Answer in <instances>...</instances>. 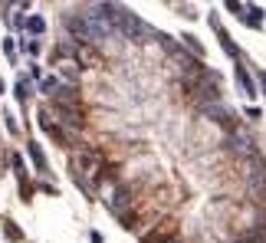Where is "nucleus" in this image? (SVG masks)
I'll return each instance as SVG.
<instances>
[{"mask_svg":"<svg viewBox=\"0 0 266 243\" xmlns=\"http://www.w3.org/2000/svg\"><path fill=\"white\" fill-rule=\"evenodd\" d=\"M59 83H66V86H76L79 83V63L76 59H63V63H59Z\"/></svg>","mask_w":266,"mask_h":243,"instance_id":"f257e3e1","label":"nucleus"},{"mask_svg":"<svg viewBox=\"0 0 266 243\" xmlns=\"http://www.w3.org/2000/svg\"><path fill=\"white\" fill-rule=\"evenodd\" d=\"M23 27H27L30 33H43V30H46V20H43V17H30V20H23Z\"/></svg>","mask_w":266,"mask_h":243,"instance_id":"423d86ee","label":"nucleus"},{"mask_svg":"<svg viewBox=\"0 0 266 243\" xmlns=\"http://www.w3.org/2000/svg\"><path fill=\"white\" fill-rule=\"evenodd\" d=\"M4 233H7V236H10V240H17V243H20V240H23V233H20V227H14V223H7V227H4Z\"/></svg>","mask_w":266,"mask_h":243,"instance_id":"6e6552de","label":"nucleus"},{"mask_svg":"<svg viewBox=\"0 0 266 243\" xmlns=\"http://www.w3.org/2000/svg\"><path fill=\"white\" fill-rule=\"evenodd\" d=\"M27 151H30V158H33V165H36V171H46V154H43L40 151V145H36V141H30V148H27Z\"/></svg>","mask_w":266,"mask_h":243,"instance_id":"20e7f679","label":"nucleus"},{"mask_svg":"<svg viewBox=\"0 0 266 243\" xmlns=\"http://www.w3.org/2000/svg\"><path fill=\"white\" fill-rule=\"evenodd\" d=\"M233 79H237V86L243 89V96H250V99L256 96V83L250 79V72H246V69H243L240 63H237V69H233Z\"/></svg>","mask_w":266,"mask_h":243,"instance_id":"f03ea898","label":"nucleus"},{"mask_svg":"<svg viewBox=\"0 0 266 243\" xmlns=\"http://www.w3.org/2000/svg\"><path fill=\"white\" fill-rule=\"evenodd\" d=\"M217 33H220V46H224V53H227V56H233V59L240 63V56H243V53H240V49H237V43L230 40V33H224V30H217Z\"/></svg>","mask_w":266,"mask_h":243,"instance_id":"7ed1b4c3","label":"nucleus"},{"mask_svg":"<svg viewBox=\"0 0 266 243\" xmlns=\"http://www.w3.org/2000/svg\"><path fill=\"white\" fill-rule=\"evenodd\" d=\"M4 53H7V56H14V53H17V46H14V40H4Z\"/></svg>","mask_w":266,"mask_h":243,"instance_id":"9b49d317","label":"nucleus"},{"mask_svg":"<svg viewBox=\"0 0 266 243\" xmlns=\"http://www.w3.org/2000/svg\"><path fill=\"white\" fill-rule=\"evenodd\" d=\"M30 96V79H20L17 83V99H27Z\"/></svg>","mask_w":266,"mask_h":243,"instance_id":"1a4fd4ad","label":"nucleus"},{"mask_svg":"<svg viewBox=\"0 0 266 243\" xmlns=\"http://www.w3.org/2000/svg\"><path fill=\"white\" fill-rule=\"evenodd\" d=\"M23 49H27L30 56H40V43H36V40H27V43H23Z\"/></svg>","mask_w":266,"mask_h":243,"instance_id":"9d476101","label":"nucleus"},{"mask_svg":"<svg viewBox=\"0 0 266 243\" xmlns=\"http://www.w3.org/2000/svg\"><path fill=\"white\" fill-rule=\"evenodd\" d=\"M227 10H233V14H240V10H246V4H233V0H230V4H227Z\"/></svg>","mask_w":266,"mask_h":243,"instance_id":"ddd939ff","label":"nucleus"},{"mask_svg":"<svg viewBox=\"0 0 266 243\" xmlns=\"http://www.w3.org/2000/svg\"><path fill=\"white\" fill-rule=\"evenodd\" d=\"M259 83H263V86H266V72H259Z\"/></svg>","mask_w":266,"mask_h":243,"instance_id":"4468645a","label":"nucleus"},{"mask_svg":"<svg viewBox=\"0 0 266 243\" xmlns=\"http://www.w3.org/2000/svg\"><path fill=\"white\" fill-rule=\"evenodd\" d=\"M243 115H246V118H253V122H256V118H259V109H256V105H250V109H246Z\"/></svg>","mask_w":266,"mask_h":243,"instance_id":"f8f14e48","label":"nucleus"},{"mask_svg":"<svg viewBox=\"0 0 266 243\" xmlns=\"http://www.w3.org/2000/svg\"><path fill=\"white\" fill-rule=\"evenodd\" d=\"M181 40H184V43H188V46H191V49H194V53H197V56H201V59H204V46H201V43H197V36H191V33H184V36H181Z\"/></svg>","mask_w":266,"mask_h":243,"instance_id":"0eeeda50","label":"nucleus"},{"mask_svg":"<svg viewBox=\"0 0 266 243\" xmlns=\"http://www.w3.org/2000/svg\"><path fill=\"white\" fill-rule=\"evenodd\" d=\"M56 89H59V76H46V79L40 83V92H46L49 99L56 96Z\"/></svg>","mask_w":266,"mask_h":243,"instance_id":"39448f33","label":"nucleus"}]
</instances>
